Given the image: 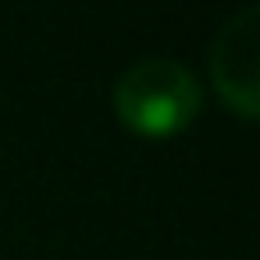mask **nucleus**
I'll use <instances>...</instances> for the list:
<instances>
[{
    "label": "nucleus",
    "mask_w": 260,
    "mask_h": 260,
    "mask_svg": "<svg viewBox=\"0 0 260 260\" xmlns=\"http://www.w3.org/2000/svg\"><path fill=\"white\" fill-rule=\"evenodd\" d=\"M110 105H114V119L133 137L165 142V137H178L183 128L197 123L206 91L187 64H178L169 55H146L114 78Z\"/></svg>",
    "instance_id": "f257e3e1"
},
{
    "label": "nucleus",
    "mask_w": 260,
    "mask_h": 260,
    "mask_svg": "<svg viewBox=\"0 0 260 260\" xmlns=\"http://www.w3.org/2000/svg\"><path fill=\"white\" fill-rule=\"evenodd\" d=\"M210 82L219 101L251 123L260 114V14L256 5H242L210 41Z\"/></svg>",
    "instance_id": "f03ea898"
}]
</instances>
